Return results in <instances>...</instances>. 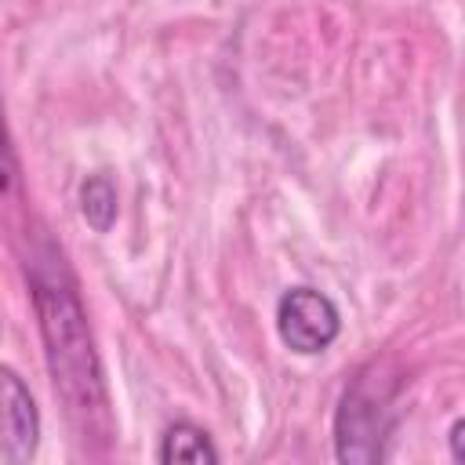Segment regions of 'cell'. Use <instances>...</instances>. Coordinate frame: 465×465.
Instances as JSON below:
<instances>
[{"mask_svg": "<svg viewBox=\"0 0 465 465\" xmlns=\"http://www.w3.org/2000/svg\"><path fill=\"white\" fill-rule=\"evenodd\" d=\"M29 280H33V302H36L40 334L47 345L54 392L69 403V411H84V418L91 421V414L105 411V381H102V363L94 352L84 305L62 269V258H58V269L54 265L40 269V262H33Z\"/></svg>", "mask_w": 465, "mask_h": 465, "instance_id": "6da1fadb", "label": "cell"}, {"mask_svg": "<svg viewBox=\"0 0 465 465\" xmlns=\"http://www.w3.org/2000/svg\"><path fill=\"white\" fill-rule=\"evenodd\" d=\"M400 414V374L378 360L360 367L334 411V458L341 465L385 461Z\"/></svg>", "mask_w": 465, "mask_h": 465, "instance_id": "7a4b0ae2", "label": "cell"}, {"mask_svg": "<svg viewBox=\"0 0 465 465\" xmlns=\"http://www.w3.org/2000/svg\"><path fill=\"white\" fill-rule=\"evenodd\" d=\"M276 334L291 352L316 356L338 341L341 312L316 287H287L276 302Z\"/></svg>", "mask_w": 465, "mask_h": 465, "instance_id": "3957f363", "label": "cell"}, {"mask_svg": "<svg viewBox=\"0 0 465 465\" xmlns=\"http://www.w3.org/2000/svg\"><path fill=\"white\" fill-rule=\"evenodd\" d=\"M40 447V407L25 385V378L0 363V458L11 465H25Z\"/></svg>", "mask_w": 465, "mask_h": 465, "instance_id": "277c9868", "label": "cell"}, {"mask_svg": "<svg viewBox=\"0 0 465 465\" xmlns=\"http://www.w3.org/2000/svg\"><path fill=\"white\" fill-rule=\"evenodd\" d=\"M218 447L211 443L207 429L193 425V421H174L163 429L160 436V450L156 461L160 465H218Z\"/></svg>", "mask_w": 465, "mask_h": 465, "instance_id": "5b68a950", "label": "cell"}, {"mask_svg": "<svg viewBox=\"0 0 465 465\" xmlns=\"http://www.w3.org/2000/svg\"><path fill=\"white\" fill-rule=\"evenodd\" d=\"M80 218L94 229V232H109L116 225L120 214V200H116V182L105 171H94L80 182Z\"/></svg>", "mask_w": 465, "mask_h": 465, "instance_id": "8992f818", "label": "cell"}, {"mask_svg": "<svg viewBox=\"0 0 465 465\" xmlns=\"http://www.w3.org/2000/svg\"><path fill=\"white\" fill-rule=\"evenodd\" d=\"M18 185V160L11 149V134L4 124V105H0V193H11Z\"/></svg>", "mask_w": 465, "mask_h": 465, "instance_id": "52a82bcc", "label": "cell"}, {"mask_svg": "<svg viewBox=\"0 0 465 465\" xmlns=\"http://www.w3.org/2000/svg\"><path fill=\"white\" fill-rule=\"evenodd\" d=\"M447 440H450V461L465 465V418H454V425H450Z\"/></svg>", "mask_w": 465, "mask_h": 465, "instance_id": "ba28073f", "label": "cell"}]
</instances>
